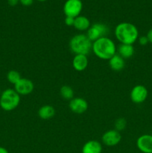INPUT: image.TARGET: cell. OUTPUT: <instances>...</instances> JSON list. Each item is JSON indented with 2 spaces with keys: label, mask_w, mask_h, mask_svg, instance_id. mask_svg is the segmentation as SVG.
Returning a JSON list of instances; mask_svg holds the SVG:
<instances>
[{
  "label": "cell",
  "mask_w": 152,
  "mask_h": 153,
  "mask_svg": "<svg viewBox=\"0 0 152 153\" xmlns=\"http://www.w3.org/2000/svg\"><path fill=\"white\" fill-rule=\"evenodd\" d=\"M116 38L122 44L133 45L139 38V31L135 25L131 22H121L114 30Z\"/></svg>",
  "instance_id": "1"
},
{
  "label": "cell",
  "mask_w": 152,
  "mask_h": 153,
  "mask_svg": "<svg viewBox=\"0 0 152 153\" xmlns=\"http://www.w3.org/2000/svg\"><path fill=\"white\" fill-rule=\"evenodd\" d=\"M92 51L100 59L110 60L116 54V46L110 37H104L92 42Z\"/></svg>",
  "instance_id": "2"
},
{
  "label": "cell",
  "mask_w": 152,
  "mask_h": 153,
  "mask_svg": "<svg viewBox=\"0 0 152 153\" xmlns=\"http://www.w3.org/2000/svg\"><path fill=\"white\" fill-rule=\"evenodd\" d=\"M92 42L88 38L86 34H75L69 41V48L75 55H87L92 51Z\"/></svg>",
  "instance_id": "3"
},
{
  "label": "cell",
  "mask_w": 152,
  "mask_h": 153,
  "mask_svg": "<svg viewBox=\"0 0 152 153\" xmlns=\"http://www.w3.org/2000/svg\"><path fill=\"white\" fill-rule=\"evenodd\" d=\"M20 102V96L14 89L4 90L0 96V107L5 111H11L14 110Z\"/></svg>",
  "instance_id": "4"
},
{
  "label": "cell",
  "mask_w": 152,
  "mask_h": 153,
  "mask_svg": "<svg viewBox=\"0 0 152 153\" xmlns=\"http://www.w3.org/2000/svg\"><path fill=\"white\" fill-rule=\"evenodd\" d=\"M109 32H110V28L107 25L96 22L90 25L86 32V36L91 41L94 42L101 37H107Z\"/></svg>",
  "instance_id": "5"
},
{
  "label": "cell",
  "mask_w": 152,
  "mask_h": 153,
  "mask_svg": "<svg viewBox=\"0 0 152 153\" xmlns=\"http://www.w3.org/2000/svg\"><path fill=\"white\" fill-rule=\"evenodd\" d=\"M83 8L81 0H67L63 5V12L66 16L75 18L80 16Z\"/></svg>",
  "instance_id": "6"
},
{
  "label": "cell",
  "mask_w": 152,
  "mask_h": 153,
  "mask_svg": "<svg viewBox=\"0 0 152 153\" xmlns=\"http://www.w3.org/2000/svg\"><path fill=\"white\" fill-rule=\"evenodd\" d=\"M148 92L144 85H138L132 88L130 94V97L133 102L136 104H141L144 102L147 99Z\"/></svg>",
  "instance_id": "7"
},
{
  "label": "cell",
  "mask_w": 152,
  "mask_h": 153,
  "mask_svg": "<svg viewBox=\"0 0 152 153\" xmlns=\"http://www.w3.org/2000/svg\"><path fill=\"white\" fill-rule=\"evenodd\" d=\"M34 89V85L31 80L22 78L14 85V90L19 96H26L31 94Z\"/></svg>",
  "instance_id": "8"
},
{
  "label": "cell",
  "mask_w": 152,
  "mask_h": 153,
  "mask_svg": "<svg viewBox=\"0 0 152 153\" xmlns=\"http://www.w3.org/2000/svg\"><path fill=\"white\" fill-rule=\"evenodd\" d=\"M101 140L106 146H114L120 143L122 140V136H121L120 132L116 131V129L108 130L104 133Z\"/></svg>",
  "instance_id": "9"
},
{
  "label": "cell",
  "mask_w": 152,
  "mask_h": 153,
  "mask_svg": "<svg viewBox=\"0 0 152 153\" xmlns=\"http://www.w3.org/2000/svg\"><path fill=\"white\" fill-rule=\"evenodd\" d=\"M70 110L75 114H83L88 109V103L86 100L80 97L73 98L69 102Z\"/></svg>",
  "instance_id": "10"
},
{
  "label": "cell",
  "mask_w": 152,
  "mask_h": 153,
  "mask_svg": "<svg viewBox=\"0 0 152 153\" xmlns=\"http://www.w3.org/2000/svg\"><path fill=\"white\" fill-rule=\"evenodd\" d=\"M137 146L139 150L143 153H152V135L142 134L138 137Z\"/></svg>",
  "instance_id": "11"
},
{
  "label": "cell",
  "mask_w": 152,
  "mask_h": 153,
  "mask_svg": "<svg viewBox=\"0 0 152 153\" xmlns=\"http://www.w3.org/2000/svg\"><path fill=\"white\" fill-rule=\"evenodd\" d=\"M87 55H75L72 60V67L76 71H83L88 67Z\"/></svg>",
  "instance_id": "12"
},
{
  "label": "cell",
  "mask_w": 152,
  "mask_h": 153,
  "mask_svg": "<svg viewBox=\"0 0 152 153\" xmlns=\"http://www.w3.org/2000/svg\"><path fill=\"white\" fill-rule=\"evenodd\" d=\"M102 146L98 140H91L86 142L82 147V153H101Z\"/></svg>",
  "instance_id": "13"
},
{
  "label": "cell",
  "mask_w": 152,
  "mask_h": 153,
  "mask_svg": "<svg viewBox=\"0 0 152 153\" xmlns=\"http://www.w3.org/2000/svg\"><path fill=\"white\" fill-rule=\"evenodd\" d=\"M108 61L110 68L116 72H119L122 70L125 66V59L122 58L118 53L115 54Z\"/></svg>",
  "instance_id": "14"
},
{
  "label": "cell",
  "mask_w": 152,
  "mask_h": 153,
  "mask_svg": "<svg viewBox=\"0 0 152 153\" xmlns=\"http://www.w3.org/2000/svg\"><path fill=\"white\" fill-rule=\"evenodd\" d=\"M90 25V22H89V19L86 16L80 15V16L75 18V22L73 26L78 31H87Z\"/></svg>",
  "instance_id": "15"
},
{
  "label": "cell",
  "mask_w": 152,
  "mask_h": 153,
  "mask_svg": "<svg viewBox=\"0 0 152 153\" xmlns=\"http://www.w3.org/2000/svg\"><path fill=\"white\" fill-rule=\"evenodd\" d=\"M55 114V110L53 106L50 105H43L38 111V116L42 120H47L53 117Z\"/></svg>",
  "instance_id": "16"
},
{
  "label": "cell",
  "mask_w": 152,
  "mask_h": 153,
  "mask_svg": "<svg viewBox=\"0 0 152 153\" xmlns=\"http://www.w3.org/2000/svg\"><path fill=\"white\" fill-rule=\"evenodd\" d=\"M134 47L131 44H122L121 43L118 47V54L124 59H128L134 55Z\"/></svg>",
  "instance_id": "17"
},
{
  "label": "cell",
  "mask_w": 152,
  "mask_h": 153,
  "mask_svg": "<svg viewBox=\"0 0 152 153\" xmlns=\"http://www.w3.org/2000/svg\"><path fill=\"white\" fill-rule=\"evenodd\" d=\"M60 93H61V97L65 100H71L74 97V91L71 87L68 85H63L61 87Z\"/></svg>",
  "instance_id": "18"
},
{
  "label": "cell",
  "mask_w": 152,
  "mask_h": 153,
  "mask_svg": "<svg viewBox=\"0 0 152 153\" xmlns=\"http://www.w3.org/2000/svg\"><path fill=\"white\" fill-rule=\"evenodd\" d=\"M22 79L20 73L16 70H10L7 74V79L10 83L13 84V85L17 83L20 79Z\"/></svg>",
  "instance_id": "19"
},
{
  "label": "cell",
  "mask_w": 152,
  "mask_h": 153,
  "mask_svg": "<svg viewBox=\"0 0 152 153\" xmlns=\"http://www.w3.org/2000/svg\"><path fill=\"white\" fill-rule=\"evenodd\" d=\"M126 125L127 122L125 120V119H124V118H119L115 122V129L120 132L121 131L125 129V127H126Z\"/></svg>",
  "instance_id": "20"
},
{
  "label": "cell",
  "mask_w": 152,
  "mask_h": 153,
  "mask_svg": "<svg viewBox=\"0 0 152 153\" xmlns=\"http://www.w3.org/2000/svg\"><path fill=\"white\" fill-rule=\"evenodd\" d=\"M138 41L141 46H145V45H147L149 43L147 36H141V37L138 38Z\"/></svg>",
  "instance_id": "21"
},
{
  "label": "cell",
  "mask_w": 152,
  "mask_h": 153,
  "mask_svg": "<svg viewBox=\"0 0 152 153\" xmlns=\"http://www.w3.org/2000/svg\"><path fill=\"white\" fill-rule=\"evenodd\" d=\"M75 22V18L71 16H66L65 18V24L68 26H73Z\"/></svg>",
  "instance_id": "22"
},
{
  "label": "cell",
  "mask_w": 152,
  "mask_h": 153,
  "mask_svg": "<svg viewBox=\"0 0 152 153\" xmlns=\"http://www.w3.org/2000/svg\"><path fill=\"white\" fill-rule=\"evenodd\" d=\"M19 2L24 6H30L33 4L34 0H19Z\"/></svg>",
  "instance_id": "23"
},
{
  "label": "cell",
  "mask_w": 152,
  "mask_h": 153,
  "mask_svg": "<svg viewBox=\"0 0 152 153\" xmlns=\"http://www.w3.org/2000/svg\"><path fill=\"white\" fill-rule=\"evenodd\" d=\"M19 2V0H7V3L10 6H15Z\"/></svg>",
  "instance_id": "24"
},
{
  "label": "cell",
  "mask_w": 152,
  "mask_h": 153,
  "mask_svg": "<svg viewBox=\"0 0 152 153\" xmlns=\"http://www.w3.org/2000/svg\"><path fill=\"white\" fill-rule=\"evenodd\" d=\"M146 36H147L148 39L149 43H151L152 44V28H151V29L149 30Z\"/></svg>",
  "instance_id": "25"
},
{
  "label": "cell",
  "mask_w": 152,
  "mask_h": 153,
  "mask_svg": "<svg viewBox=\"0 0 152 153\" xmlns=\"http://www.w3.org/2000/svg\"><path fill=\"white\" fill-rule=\"evenodd\" d=\"M0 153H9L7 149H5L4 147L2 146H0Z\"/></svg>",
  "instance_id": "26"
},
{
  "label": "cell",
  "mask_w": 152,
  "mask_h": 153,
  "mask_svg": "<svg viewBox=\"0 0 152 153\" xmlns=\"http://www.w3.org/2000/svg\"><path fill=\"white\" fill-rule=\"evenodd\" d=\"M37 1H46V0H37Z\"/></svg>",
  "instance_id": "27"
}]
</instances>
